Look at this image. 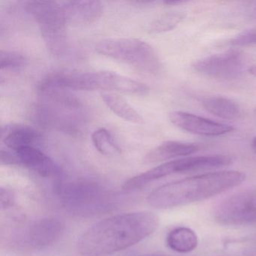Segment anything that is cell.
Returning <instances> with one entry per match:
<instances>
[{
  "mask_svg": "<svg viewBox=\"0 0 256 256\" xmlns=\"http://www.w3.org/2000/svg\"><path fill=\"white\" fill-rule=\"evenodd\" d=\"M42 138V136L38 131L28 126L10 127L2 134L4 143L14 152L22 148L37 146Z\"/></svg>",
  "mask_w": 256,
  "mask_h": 256,
  "instance_id": "cell-15",
  "label": "cell"
},
{
  "mask_svg": "<svg viewBox=\"0 0 256 256\" xmlns=\"http://www.w3.org/2000/svg\"><path fill=\"white\" fill-rule=\"evenodd\" d=\"M202 104L209 113L222 119L236 120L241 115L239 104L226 97H204L202 100Z\"/></svg>",
  "mask_w": 256,
  "mask_h": 256,
  "instance_id": "cell-17",
  "label": "cell"
},
{
  "mask_svg": "<svg viewBox=\"0 0 256 256\" xmlns=\"http://www.w3.org/2000/svg\"><path fill=\"white\" fill-rule=\"evenodd\" d=\"M92 142L96 149L103 155L116 156L121 152L120 148L106 128H98L94 132Z\"/></svg>",
  "mask_w": 256,
  "mask_h": 256,
  "instance_id": "cell-19",
  "label": "cell"
},
{
  "mask_svg": "<svg viewBox=\"0 0 256 256\" xmlns=\"http://www.w3.org/2000/svg\"><path fill=\"white\" fill-rule=\"evenodd\" d=\"M102 98L113 113L124 120L136 124L144 122L140 114L116 92H104L102 94Z\"/></svg>",
  "mask_w": 256,
  "mask_h": 256,
  "instance_id": "cell-18",
  "label": "cell"
},
{
  "mask_svg": "<svg viewBox=\"0 0 256 256\" xmlns=\"http://www.w3.org/2000/svg\"><path fill=\"white\" fill-rule=\"evenodd\" d=\"M244 68L242 54L234 50L206 56L193 64V68L197 72L223 80L238 78L244 73Z\"/></svg>",
  "mask_w": 256,
  "mask_h": 256,
  "instance_id": "cell-9",
  "label": "cell"
},
{
  "mask_svg": "<svg viewBox=\"0 0 256 256\" xmlns=\"http://www.w3.org/2000/svg\"><path fill=\"white\" fill-rule=\"evenodd\" d=\"M96 50L145 72L156 73L160 70V60L154 48L137 38H106L96 44Z\"/></svg>",
  "mask_w": 256,
  "mask_h": 256,
  "instance_id": "cell-7",
  "label": "cell"
},
{
  "mask_svg": "<svg viewBox=\"0 0 256 256\" xmlns=\"http://www.w3.org/2000/svg\"><path fill=\"white\" fill-rule=\"evenodd\" d=\"M24 64V56L18 52L4 50L0 52V67L2 71L18 70Z\"/></svg>",
  "mask_w": 256,
  "mask_h": 256,
  "instance_id": "cell-21",
  "label": "cell"
},
{
  "mask_svg": "<svg viewBox=\"0 0 256 256\" xmlns=\"http://www.w3.org/2000/svg\"><path fill=\"white\" fill-rule=\"evenodd\" d=\"M186 1H184V0H173V1H166L163 4L168 6H179L186 4Z\"/></svg>",
  "mask_w": 256,
  "mask_h": 256,
  "instance_id": "cell-24",
  "label": "cell"
},
{
  "mask_svg": "<svg viewBox=\"0 0 256 256\" xmlns=\"http://www.w3.org/2000/svg\"><path fill=\"white\" fill-rule=\"evenodd\" d=\"M16 198L12 190L6 188H0V203L2 210L8 209L14 205Z\"/></svg>",
  "mask_w": 256,
  "mask_h": 256,
  "instance_id": "cell-23",
  "label": "cell"
},
{
  "mask_svg": "<svg viewBox=\"0 0 256 256\" xmlns=\"http://www.w3.org/2000/svg\"><path fill=\"white\" fill-rule=\"evenodd\" d=\"M252 145L253 149H254V150H256V137L253 139L252 144Z\"/></svg>",
  "mask_w": 256,
  "mask_h": 256,
  "instance_id": "cell-27",
  "label": "cell"
},
{
  "mask_svg": "<svg viewBox=\"0 0 256 256\" xmlns=\"http://www.w3.org/2000/svg\"><path fill=\"white\" fill-rule=\"evenodd\" d=\"M40 86L74 90L109 91L138 96L146 95L149 92V88L144 84L108 71L55 73L44 78Z\"/></svg>",
  "mask_w": 256,
  "mask_h": 256,
  "instance_id": "cell-3",
  "label": "cell"
},
{
  "mask_svg": "<svg viewBox=\"0 0 256 256\" xmlns=\"http://www.w3.org/2000/svg\"><path fill=\"white\" fill-rule=\"evenodd\" d=\"M59 88H40L42 101L38 108L40 122L74 132L78 130L80 104L73 96Z\"/></svg>",
  "mask_w": 256,
  "mask_h": 256,
  "instance_id": "cell-8",
  "label": "cell"
},
{
  "mask_svg": "<svg viewBox=\"0 0 256 256\" xmlns=\"http://www.w3.org/2000/svg\"><path fill=\"white\" fill-rule=\"evenodd\" d=\"M252 240V244L256 245V246H253L251 250H250V254H256V236Z\"/></svg>",
  "mask_w": 256,
  "mask_h": 256,
  "instance_id": "cell-26",
  "label": "cell"
},
{
  "mask_svg": "<svg viewBox=\"0 0 256 256\" xmlns=\"http://www.w3.org/2000/svg\"><path fill=\"white\" fill-rule=\"evenodd\" d=\"M14 152L19 162L40 176L53 178L60 174L58 164L37 146L22 148Z\"/></svg>",
  "mask_w": 256,
  "mask_h": 256,
  "instance_id": "cell-13",
  "label": "cell"
},
{
  "mask_svg": "<svg viewBox=\"0 0 256 256\" xmlns=\"http://www.w3.org/2000/svg\"><path fill=\"white\" fill-rule=\"evenodd\" d=\"M166 244L169 248L176 252L188 253L197 248L198 238L192 229L180 226L168 234Z\"/></svg>",
  "mask_w": 256,
  "mask_h": 256,
  "instance_id": "cell-16",
  "label": "cell"
},
{
  "mask_svg": "<svg viewBox=\"0 0 256 256\" xmlns=\"http://www.w3.org/2000/svg\"><path fill=\"white\" fill-rule=\"evenodd\" d=\"M248 72H250L252 76L256 77V65L251 66L248 68Z\"/></svg>",
  "mask_w": 256,
  "mask_h": 256,
  "instance_id": "cell-25",
  "label": "cell"
},
{
  "mask_svg": "<svg viewBox=\"0 0 256 256\" xmlns=\"http://www.w3.org/2000/svg\"><path fill=\"white\" fill-rule=\"evenodd\" d=\"M26 10L38 24L48 50L55 56L64 54L67 48L68 24L61 2L28 1Z\"/></svg>",
  "mask_w": 256,
  "mask_h": 256,
  "instance_id": "cell-6",
  "label": "cell"
},
{
  "mask_svg": "<svg viewBox=\"0 0 256 256\" xmlns=\"http://www.w3.org/2000/svg\"><path fill=\"white\" fill-rule=\"evenodd\" d=\"M54 190L66 210L78 216H91L108 212L114 203L110 191L94 181L60 180L55 184Z\"/></svg>",
  "mask_w": 256,
  "mask_h": 256,
  "instance_id": "cell-4",
  "label": "cell"
},
{
  "mask_svg": "<svg viewBox=\"0 0 256 256\" xmlns=\"http://www.w3.org/2000/svg\"><path fill=\"white\" fill-rule=\"evenodd\" d=\"M169 119L178 128L199 136H220L232 132L234 130V127L228 124L215 122L186 112H172L169 114Z\"/></svg>",
  "mask_w": 256,
  "mask_h": 256,
  "instance_id": "cell-11",
  "label": "cell"
},
{
  "mask_svg": "<svg viewBox=\"0 0 256 256\" xmlns=\"http://www.w3.org/2000/svg\"><path fill=\"white\" fill-rule=\"evenodd\" d=\"M62 221L54 217L41 218L31 223L24 232V241L29 248L42 250L48 248L60 239L64 234Z\"/></svg>",
  "mask_w": 256,
  "mask_h": 256,
  "instance_id": "cell-10",
  "label": "cell"
},
{
  "mask_svg": "<svg viewBox=\"0 0 256 256\" xmlns=\"http://www.w3.org/2000/svg\"><path fill=\"white\" fill-rule=\"evenodd\" d=\"M254 113H256V110H254Z\"/></svg>",
  "mask_w": 256,
  "mask_h": 256,
  "instance_id": "cell-28",
  "label": "cell"
},
{
  "mask_svg": "<svg viewBox=\"0 0 256 256\" xmlns=\"http://www.w3.org/2000/svg\"><path fill=\"white\" fill-rule=\"evenodd\" d=\"M67 24L73 26L90 24L101 17L103 6L100 1H64L61 2Z\"/></svg>",
  "mask_w": 256,
  "mask_h": 256,
  "instance_id": "cell-12",
  "label": "cell"
},
{
  "mask_svg": "<svg viewBox=\"0 0 256 256\" xmlns=\"http://www.w3.org/2000/svg\"><path fill=\"white\" fill-rule=\"evenodd\" d=\"M245 174L238 170H220L188 176L164 184L146 198L150 206L168 209L202 202L240 185Z\"/></svg>",
  "mask_w": 256,
  "mask_h": 256,
  "instance_id": "cell-2",
  "label": "cell"
},
{
  "mask_svg": "<svg viewBox=\"0 0 256 256\" xmlns=\"http://www.w3.org/2000/svg\"><path fill=\"white\" fill-rule=\"evenodd\" d=\"M232 163V158L226 155L184 157L162 163L130 178L124 182L122 188L127 192L134 191L166 176L220 168L228 166Z\"/></svg>",
  "mask_w": 256,
  "mask_h": 256,
  "instance_id": "cell-5",
  "label": "cell"
},
{
  "mask_svg": "<svg viewBox=\"0 0 256 256\" xmlns=\"http://www.w3.org/2000/svg\"><path fill=\"white\" fill-rule=\"evenodd\" d=\"M160 218L150 211L126 212L104 218L86 229L78 240L82 256H106L122 251L152 235Z\"/></svg>",
  "mask_w": 256,
  "mask_h": 256,
  "instance_id": "cell-1",
  "label": "cell"
},
{
  "mask_svg": "<svg viewBox=\"0 0 256 256\" xmlns=\"http://www.w3.org/2000/svg\"><path fill=\"white\" fill-rule=\"evenodd\" d=\"M199 149V146L194 144L168 140L151 150L144 161L146 164H154L178 157H187L198 152Z\"/></svg>",
  "mask_w": 256,
  "mask_h": 256,
  "instance_id": "cell-14",
  "label": "cell"
},
{
  "mask_svg": "<svg viewBox=\"0 0 256 256\" xmlns=\"http://www.w3.org/2000/svg\"><path fill=\"white\" fill-rule=\"evenodd\" d=\"M230 44L234 46H245L256 44V26L250 28L238 34L230 41Z\"/></svg>",
  "mask_w": 256,
  "mask_h": 256,
  "instance_id": "cell-22",
  "label": "cell"
},
{
  "mask_svg": "<svg viewBox=\"0 0 256 256\" xmlns=\"http://www.w3.org/2000/svg\"><path fill=\"white\" fill-rule=\"evenodd\" d=\"M182 12H167L154 20L150 24L148 30L150 34H162L174 29L185 18Z\"/></svg>",
  "mask_w": 256,
  "mask_h": 256,
  "instance_id": "cell-20",
  "label": "cell"
}]
</instances>
